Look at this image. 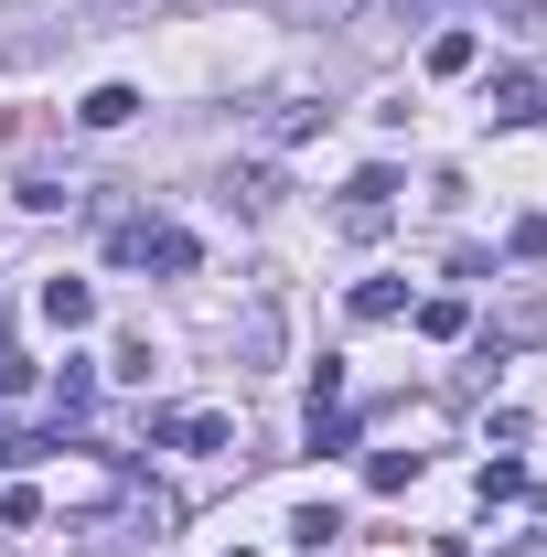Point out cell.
Here are the masks:
<instances>
[{
    "label": "cell",
    "mask_w": 547,
    "mask_h": 557,
    "mask_svg": "<svg viewBox=\"0 0 547 557\" xmlns=\"http://www.w3.org/2000/svg\"><path fill=\"white\" fill-rule=\"evenodd\" d=\"M108 247H119V269L194 278V236H183V225H161V214H119V225H108Z\"/></svg>",
    "instance_id": "obj_1"
},
{
    "label": "cell",
    "mask_w": 547,
    "mask_h": 557,
    "mask_svg": "<svg viewBox=\"0 0 547 557\" xmlns=\"http://www.w3.org/2000/svg\"><path fill=\"white\" fill-rule=\"evenodd\" d=\"M333 225L354 236V247H376V236L398 225V172H354V183H343V205H333Z\"/></svg>",
    "instance_id": "obj_2"
},
{
    "label": "cell",
    "mask_w": 547,
    "mask_h": 557,
    "mask_svg": "<svg viewBox=\"0 0 547 557\" xmlns=\"http://www.w3.org/2000/svg\"><path fill=\"white\" fill-rule=\"evenodd\" d=\"M483 119H494V129H537V119H547V75L505 65L494 86H483Z\"/></svg>",
    "instance_id": "obj_3"
},
{
    "label": "cell",
    "mask_w": 547,
    "mask_h": 557,
    "mask_svg": "<svg viewBox=\"0 0 547 557\" xmlns=\"http://www.w3.org/2000/svg\"><path fill=\"white\" fill-rule=\"evenodd\" d=\"M226 354H236L247 375H269V364H279V300H247L236 333H226Z\"/></svg>",
    "instance_id": "obj_4"
},
{
    "label": "cell",
    "mask_w": 547,
    "mask_h": 557,
    "mask_svg": "<svg viewBox=\"0 0 547 557\" xmlns=\"http://www.w3.org/2000/svg\"><path fill=\"white\" fill-rule=\"evenodd\" d=\"M172 525H183V504H172L161 483H130V493H119V536H172Z\"/></svg>",
    "instance_id": "obj_5"
},
{
    "label": "cell",
    "mask_w": 547,
    "mask_h": 557,
    "mask_svg": "<svg viewBox=\"0 0 547 557\" xmlns=\"http://www.w3.org/2000/svg\"><path fill=\"white\" fill-rule=\"evenodd\" d=\"M161 440H172V450H236V418H226V408H172Z\"/></svg>",
    "instance_id": "obj_6"
},
{
    "label": "cell",
    "mask_w": 547,
    "mask_h": 557,
    "mask_svg": "<svg viewBox=\"0 0 547 557\" xmlns=\"http://www.w3.org/2000/svg\"><path fill=\"white\" fill-rule=\"evenodd\" d=\"M44 322H54V333H86V322H97V289H86V278H44Z\"/></svg>",
    "instance_id": "obj_7"
},
{
    "label": "cell",
    "mask_w": 547,
    "mask_h": 557,
    "mask_svg": "<svg viewBox=\"0 0 547 557\" xmlns=\"http://www.w3.org/2000/svg\"><path fill=\"white\" fill-rule=\"evenodd\" d=\"M279 194H290V183H279L269 161H236V172H226V205H236V214H269Z\"/></svg>",
    "instance_id": "obj_8"
},
{
    "label": "cell",
    "mask_w": 547,
    "mask_h": 557,
    "mask_svg": "<svg viewBox=\"0 0 547 557\" xmlns=\"http://www.w3.org/2000/svg\"><path fill=\"white\" fill-rule=\"evenodd\" d=\"M483 65V33L473 22H440V33H429V75H473Z\"/></svg>",
    "instance_id": "obj_9"
},
{
    "label": "cell",
    "mask_w": 547,
    "mask_h": 557,
    "mask_svg": "<svg viewBox=\"0 0 547 557\" xmlns=\"http://www.w3.org/2000/svg\"><path fill=\"white\" fill-rule=\"evenodd\" d=\"M75 119H86V129H130V119H139V86H86Z\"/></svg>",
    "instance_id": "obj_10"
},
{
    "label": "cell",
    "mask_w": 547,
    "mask_h": 557,
    "mask_svg": "<svg viewBox=\"0 0 547 557\" xmlns=\"http://www.w3.org/2000/svg\"><path fill=\"white\" fill-rule=\"evenodd\" d=\"M409 322H418V333H429V344H462V333H473V311H462L451 289H440V300H418Z\"/></svg>",
    "instance_id": "obj_11"
},
{
    "label": "cell",
    "mask_w": 547,
    "mask_h": 557,
    "mask_svg": "<svg viewBox=\"0 0 547 557\" xmlns=\"http://www.w3.org/2000/svg\"><path fill=\"white\" fill-rule=\"evenodd\" d=\"M11 205H22V214H65V205H75V183H54V172H22V183H11Z\"/></svg>",
    "instance_id": "obj_12"
},
{
    "label": "cell",
    "mask_w": 547,
    "mask_h": 557,
    "mask_svg": "<svg viewBox=\"0 0 547 557\" xmlns=\"http://www.w3.org/2000/svg\"><path fill=\"white\" fill-rule=\"evenodd\" d=\"M398 311H409L398 278H354V322H398Z\"/></svg>",
    "instance_id": "obj_13"
},
{
    "label": "cell",
    "mask_w": 547,
    "mask_h": 557,
    "mask_svg": "<svg viewBox=\"0 0 547 557\" xmlns=\"http://www.w3.org/2000/svg\"><path fill=\"white\" fill-rule=\"evenodd\" d=\"M333 536H343V515H333V504H301V515H290V547H312V557H323Z\"/></svg>",
    "instance_id": "obj_14"
},
{
    "label": "cell",
    "mask_w": 547,
    "mask_h": 557,
    "mask_svg": "<svg viewBox=\"0 0 547 557\" xmlns=\"http://www.w3.org/2000/svg\"><path fill=\"white\" fill-rule=\"evenodd\" d=\"M365 483H376V493H409L418 483V450H365Z\"/></svg>",
    "instance_id": "obj_15"
},
{
    "label": "cell",
    "mask_w": 547,
    "mask_h": 557,
    "mask_svg": "<svg viewBox=\"0 0 547 557\" xmlns=\"http://www.w3.org/2000/svg\"><path fill=\"white\" fill-rule=\"evenodd\" d=\"M86 397H97V375L65 354V364H54V418H86Z\"/></svg>",
    "instance_id": "obj_16"
},
{
    "label": "cell",
    "mask_w": 547,
    "mask_h": 557,
    "mask_svg": "<svg viewBox=\"0 0 547 557\" xmlns=\"http://www.w3.org/2000/svg\"><path fill=\"white\" fill-rule=\"evenodd\" d=\"M505 258H547V214H515L505 225Z\"/></svg>",
    "instance_id": "obj_17"
},
{
    "label": "cell",
    "mask_w": 547,
    "mask_h": 557,
    "mask_svg": "<svg viewBox=\"0 0 547 557\" xmlns=\"http://www.w3.org/2000/svg\"><path fill=\"white\" fill-rule=\"evenodd\" d=\"M333 408H343V364L323 354V364H312V418H333Z\"/></svg>",
    "instance_id": "obj_18"
},
{
    "label": "cell",
    "mask_w": 547,
    "mask_h": 557,
    "mask_svg": "<svg viewBox=\"0 0 547 557\" xmlns=\"http://www.w3.org/2000/svg\"><path fill=\"white\" fill-rule=\"evenodd\" d=\"M483 11H494V22H537L547 0H483Z\"/></svg>",
    "instance_id": "obj_19"
},
{
    "label": "cell",
    "mask_w": 547,
    "mask_h": 557,
    "mask_svg": "<svg viewBox=\"0 0 547 557\" xmlns=\"http://www.w3.org/2000/svg\"><path fill=\"white\" fill-rule=\"evenodd\" d=\"M290 11H323V22H343V11H354V0H290Z\"/></svg>",
    "instance_id": "obj_20"
},
{
    "label": "cell",
    "mask_w": 547,
    "mask_h": 557,
    "mask_svg": "<svg viewBox=\"0 0 547 557\" xmlns=\"http://www.w3.org/2000/svg\"><path fill=\"white\" fill-rule=\"evenodd\" d=\"M75 11H139V0H75Z\"/></svg>",
    "instance_id": "obj_21"
},
{
    "label": "cell",
    "mask_w": 547,
    "mask_h": 557,
    "mask_svg": "<svg viewBox=\"0 0 547 557\" xmlns=\"http://www.w3.org/2000/svg\"><path fill=\"white\" fill-rule=\"evenodd\" d=\"M418 11H440V0H398V22H418Z\"/></svg>",
    "instance_id": "obj_22"
},
{
    "label": "cell",
    "mask_w": 547,
    "mask_h": 557,
    "mask_svg": "<svg viewBox=\"0 0 547 557\" xmlns=\"http://www.w3.org/2000/svg\"><path fill=\"white\" fill-rule=\"evenodd\" d=\"M11 461H22V440H0V472H11Z\"/></svg>",
    "instance_id": "obj_23"
},
{
    "label": "cell",
    "mask_w": 547,
    "mask_h": 557,
    "mask_svg": "<svg viewBox=\"0 0 547 557\" xmlns=\"http://www.w3.org/2000/svg\"><path fill=\"white\" fill-rule=\"evenodd\" d=\"M226 557H258V547H226Z\"/></svg>",
    "instance_id": "obj_24"
}]
</instances>
